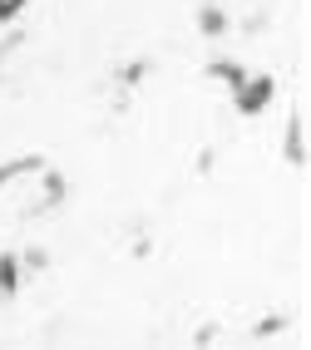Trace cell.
<instances>
[{"label":"cell","instance_id":"cell-5","mask_svg":"<svg viewBox=\"0 0 311 350\" xmlns=\"http://www.w3.org/2000/svg\"><path fill=\"white\" fill-rule=\"evenodd\" d=\"M45 168V158L40 153H25V158H10V163H0V188H15V183H25Z\"/></svg>","mask_w":311,"mask_h":350},{"label":"cell","instance_id":"cell-7","mask_svg":"<svg viewBox=\"0 0 311 350\" xmlns=\"http://www.w3.org/2000/svg\"><path fill=\"white\" fill-rule=\"evenodd\" d=\"M208 79H218L227 94H232V89L247 79V64L242 59H208Z\"/></svg>","mask_w":311,"mask_h":350},{"label":"cell","instance_id":"cell-9","mask_svg":"<svg viewBox=\"0 0 311 350\" xmlns=\"http://www.w3.org/2000/svg\"><path fill=\"white\" fill-rule=\"evenodd\" d=\"M20 267H25V276L45 271V267H50V247H30L25 256H20Z\"/></svg>","mask_w":311,"mask_h":350},{"label":"cell","instance_id":"cell-1","mask_svg":"<svg viewBox=\"0 0 311 350\" xmlns=\"http://www.w3.org/2000/svg\"><path fill=\"white\" fill-rule=\"evenodd\" d=\"M277 99V79L272 75H247L242 84L232 89V109L242 113V119H257V113H267Z\"/></svg>","mask_w":311,"mask_h":350},{"label":"cell","instance_id":"cell-8","mask_svg":"<svg viewBox=\"0 0 311 350\" xmlns=\"http://www.w3.org/2000/svg\"><path fill=\"white\" fill-rule=\"evenodd\" d=\"M149 59H129V64H119L114 69V89H119V99H124V94H134V89L143 84V75H149Z\"/></svg>","mask_w":311,"mask_h":350},{"label":"cell","instance_id":"cell-10","mask_svg":"<svg viewBox=\"0 0 311 350\" xmlns=\"http://www.w3.org/2000/svg\"><path fill=\"white\" fill-rule=\"evenodd\" d=\"M25 5H30V0H0V25L20 20V15H25Z\"/></svg>","mask_w":311,"mask_h":350},{"label":"cell","instance_id":"cell-6","mask_svg":"<svg viewBox=\"0 0 311 350\" xmlns=\"http://www.w3.org/2000/svg\"><path fill=\"white\" fill-rule=\"evenodd\" d=\"M25 286V267H20V252H0V301H10Z\"/></svg>","mask_w":311,"mask_h":350},{"label":"cell","instance_id":"cell-11","mask_svg":"<svg viewBox=\"0 0 311 350\" xmlns=\"http://www.w3.org/2000/svg\"><path fill=\"white\" fill-rule=\"evenodd\" d=\"M267 20H272L267 10H252V15H242V30L247 35H262V30H267Z\"/></svg>","mask_w":311,"mask_h":350},{"label":"cell","instance_id":"cell-12","mask_svg":"<svg viewBox=\"0 0 311 350\" xmlns=\"http://www.w3.org/2000/svg\"><path fill=\"white\" fill-rule=\"evenodd\" d=\"M277 331H286V316H267L257 325V336H277Z\"/></svg>","mask_w":311,"mask_h":350},{"label":"cell","instance_id":"cell-3","mask_svg":"<svg viewBox=\"0 0 311 350\" xmlns=\"http://www.w3.org/2000/svg\"><path fill=\"white\" fill-rule=\"evenodd\" d=\"M193 25H198V35H203V40H223V35L232 30V15H227L223 0H203L198 15H193Z\"/></svg>","mask_w":311,"mask_h":350},{"label":"cell","instance_id":"cell-2","mask_svg":"<svg viewBox=\"0 0 311 350\" xmlns=\"http://www.w3.org/2000/svg\"><path fill=\"white\" fill-rule=\"evenodd\" d=\"M35 188H40V202L30 207V213H55V207L69 202V178L60 168H40L35 173Z\"/></svg>","mask_w":311,"mask_h":350},{"label":"cell","instance_id":"cell-4","mask_svg":"<svg viewBox=\"0 0 311 350\" xmlns=\"http://www.w3.org/2000/svg\"><path fill=\"white\" fill-rule=\"evenodd\" d=\"M282 158L292 163V168H306V119L297 113L292 124H286V138H282Z\"/></svg>","mask_w":311,"mask_h":350}]
</instances>
